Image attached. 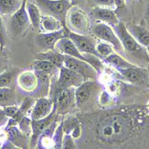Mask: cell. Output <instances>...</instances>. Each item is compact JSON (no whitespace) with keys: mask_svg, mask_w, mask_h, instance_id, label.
<instances>
[{"mask_svg":"<svg viewBox=\"0 0 149 149\" xmlns=\"http://www.w3.org/2000/svg\"><path fill=\"white\" fill-rule=\"evenodd\" d=\"M58 114L56 112V108L54 105V109L52 112L43 119L40 120H31V139H30V146L31 147H37V144L39 138L47 127L58 118Z\"/></svg>","mask_w":149,"mask_h":149,"instance_id":"8fae6325","label":"cell"},{"mask_svg":"<svg viewBox=\"0 0 149 149\" xmlns=\"http://www.w3.org/2000/svg\"><path fill=\"white\" fill-rule=\"evenodd\" d=\"M84 81H86V79L80 74L63 66L58 69V74L56 81V84L58 88H76L79 86Z\"/></svg>","mask_w":149,"mask_h":149,"instance_id":"7c38bea8","label":"cell"},{"mask_svg":"<svg viewBox=\"0 0 149 149\" xmlns=\"http://www.w3.org/2000/svg\"><path fill=\"white\" fill-rule=\"evenodd\" d=\"M136 40L143 47L146 48L149 44V29L142 25L132 24L127 27Z\"/></svg>","mask_w":149,"mask_h":149,"instance_id":"d4e9b609","label":"cell"},{"mask_svg":"<svg viewBox=\"0 0 149 149\" xmlns=\"http://www.w3.org/2000/svg\"><path fill=\"white\" fill-rule=\"evenodd\" d=\"M44 15L56 17L66 26V18L69 8L73 6L71 0H33Z\"/></svg>","mask_w":149,"mask_h":149,"instance_id":"3957f363","label":"cell"},{"mask_svg":"<svg viewBox=\"0 0 149 149\" xmlns=\"http://www.w3.org/2000/svg\"><path fill=\"white\" fill-rule=\"evenodd\" d=\"M2 50H3V49H2L1 48H0V51H2Z\"/></svg>","mask_w":149,"mask_h":149,"instance_id":"f6af8a7d","label":"cell"},{"mask_svg":"<svg viewBox=\"0 0 149 149\" xmlns=\"http://www.w3.org/2000/svg\"><path fill=\"white\" fill-rule=\"evenodd\" d=\"M15 146L9 140L8 133L6 129L0 127V148H15Z\"/></svg>","mask_w":149,"mask_h":149,"instance_id":"d6a6232c","label":"cell"},{"mask_svg":"<svg viewBox=\"0 0 149 149\" xmlns=\"http://www.w3.org/2000/svg\"><path fill=\"white\" fill-rule=\"evenodd\" d=\"M68 36L74 42V44L76 45L77 49L82 54H93L100 57L96 50L97 40L94 38V36L93 37L88 34H78L69 30Z\"/></svg>","mask_w":149,"mask_h":149,"instance_id":"30bf717a","label":"cell"},{"mask_svg":"<svg viewBox=\"0 0 149 149\" xmlns=\"http://www.w3.org/2000/svg\"><path fill=\"white\" fill-rule=\"evenodd\" d=\"M54 49L63 55H68V56L80 58L82 60L86 61V58H84V55L77 49L76 45L74 44V42L70 40L68 36L59 39L56 42Z\"/></svg>","mask_w":149,"mask_h":149,"instance_id":"e0dca14e","label":"cell"},{"mask_svg":"<svg viewBox=\"0 0 149 149\" xmlns=\"http://www.w3.org/2000/svg\"><path fill=\"white\" fill-rule=\"evenodd\" d=\"M6 45V28L2 20V15H0V48L2 49Z\"/></svg>","mask_w":149,"mask_h":149,"instance_id":"74e56055","label":"cell"},{"mask_svg":"<svg viewBox=\"0 0 149 149\" xmlns=\"http://www.w3.org/2000/svg\"><path fill=\"white\" fill-rule=\"evenodd\" d=\"M91 14L93 18L97 19L102 23L107 24L111 27H114L120 22L118 16H117L116 13L114 12V10L111 8L96 6L94 9L92 10Z\"/></svg>","mask_w":149,"mask_h":149,"instance_id":"ac0fdd59","label":"cell"},{"mask_svg":"<svg viewBox=\"0 0 149 149\" xmlns=\"http://www.w3.org/2000/svg\"><path fill=\"white\" fill-rule=\"evenodd\" d=\"M147 70H148V74H149V64H148V67H147Z\"/></svg>","mask_w":149,"mask_h":149,"instance_id":"ee69618b","label":"cell"},{"mask_svg":"<svg viewBox=\"0 0 149 149\" xmlns=\"http://www.w3.org/2000/svg\"><path fill=\"white\" fill-rule=\"evenodd\" d=\"M91 1L100 7H106V8H111V9L116 8L114 0H91Z\"/></svg>","mask_w":149,"mask_h":149,"instance_id":"8d00e7d4","label":"cell"},{"mask_svg":"<svg viewBox=\"0 0 149 149\" xmlns=\"http://www.w3.org/2000/svg\"><path fill=\"white\" fill-rule=\"evenodd\" d=\"M113 29L121 41L125 54L133 57L134 59L149 64V55L146 48L143 47L136 40L123 22L120 21Z\"/></svg>","mask_w":149,"mask_h":149,"instance_id":"7a4b0ae2","label":"cell"},{"mask_svg":"<svg viewBox=\"0 0 149 149\" xmlns=\"http://www.w3.org/2000/svg\"><path fill=\"white\" fill-rule=\"evenodd\" d=\"M96 50L98 52V54L100 55V57L102 58L108 57L109 55L114 53V48L111 44L108 43L106 41H97V45H96Z\"/></svg>","mask_w":149,"mask_h":149,"instance_id":"1f68e13d","label":"cell"},{"mask_svg":"<svg viewBox=\"0 0 149 149\" xmlns=\"http://www.w3.org/2000/svg\"><path fill=\"white\" fill-rule=\"evenodd\" d=\"M18 108H19L18 104H12V105H7L5 106V107H2V110L6 114V116L8 117V119H10L16 113Z\"/></svg>","mask_w":149,"mask_h":149,"instance_id":"d590c367","label":"cell"},{"mask_svg":"<svg viewBox=\"0 0 149 149\" xmlns=\"http://www.w3.org/2000/svg\"><path fill=\"white\" fill-rule=\"evenodd\" d=\"M24 0H0V15H12L21 7Z\"/></svg>","mask_w":149,"mask_h":149,"instance_id":"4316f807","label":"cell"},{"mask_svg":"<svg viewBox=\"0 0 149 149\" xmlns=\"http://www.w3.org/2000/svg\"><path fill=\"white\" fill-rule=\"evenodd\" d=\"M26 11L30 19L31 25L33 26L34 30H37L40 31V19H41L42 14L33 0V1L26 0Z\"/></svg>","mask_w":149,"mask_h":149,"instance_id":"cb8c5ba5","label":"cell"},{"mask_svg":"<svg viewBox=\"0 0 149 149\" xmlns=\"http://www.w3.org/2000/svg\"><path fill=\"white\" fill-rule=\"evenodd\" d=\"M103 62L108 64L110 67L117 70V72L136 66V64L127 60L124 57H122V55L119 54V53H115V52L109 55L108 57L104 58Z\"/></svg>","mask_w":149,"mask_h":149,"instance_id":"7402d4cb","label":"cell"},{"mask_svg":"<svg viewBox=\"0 0 149 149\" xmlns=\"http://www.w3.org/2000/svg\"><path fill=\"white\" fill-rule=\"evenodd\" d=\"M146 50H147V53H148V55H149V44H148L147 47H146Z\"/></svg>","mask_w":149,"mask_h":149,"instance_id":"7bdbcfd3","label":"cell"},{"mask_svg":"<svg viewBox=\"0 0 149 149\" xmlns=\"http://www.w3.org/2000/svg\"><path fill=\"white\" fill-rule=\"evenodd\" d=\"M31 68L35 72H41V73H49L52 74H55L56 72H58V68H57L52 63L42 60V59H36L33 64H31Z\"/></svg>","mask_w":149,"mask_h":149,"instance_id":"f1b7e54d","label":"cell"},{"mask_svg":"<svg viewBox=\"0 0 149 149\" xmlns=\"http://www.w3.org/2000/svg\"><path fill=\"white\" fill-rule=\"evenodd\" d=\"M66 27L78 34H89L92 29L90 19L86 13L76 6H72L68 11Z\"/></svg>","mask_w":149,"mask_h":149,"instance_id":"277c9868","label":"cell"},{"mask_svg":"<svg viewBox=\"0 0 149 149\" xmlns=\"http://www.w3.org/2000/svg\"><path fill=\"white\" fill-rule=\"evenodd\" d=\"M146 21L149 24V3H148V5L146 6Z\"/></svg>","mask_w":149,"mask_h":149,"instance_id":"60d3db41","label":"cell"},{"mask_svg":"<svg viewBox=\"0 0 149 149\" xmlns=\"http://www.w3.org/2000/svg\"><path fill=\"white\" fill-rule=\"evenodd\" d=\"M16 69H7L0 74V88L8 87L12 84L14 77L16 76Z\"/></svg>","mask_w":149,"mask_h":149,"instance_id":"4dcf8cb0","label":"cell"},{"mask_svg":"<svg viewBox=\"0 0 149 149\" xmlns=\"http://www.w3.org/2000/svg\"><path fill=\"white\" fill-rule=\"evenodd\" d=\"M63 57H64V66L67 67L68 68L80 74L86 80L97 79L98 73L88 62L68 55H63Z\"/></svg>","mask_w":149,"mask_h":149,"instance_id":"9c48e42d","label":"cell"},{"mask_svg":"<svg viewBox=\"0 0 149 149\" xmlns=\"http://www.w3.org/2000/svg\"><path fill=\"white\" fill-rule=\"evenodd\" d=\"M74 138L69 134H64L61 148H77Z\"/></svg>","mask_w":149,"mask_h":149,"instance_id":"836d02e7","label":"cell"},{"mask_svg":"<svg viewBox=\"0 0 149 149\" xmlns=\"http://www.w3.org/2000/svg\"><path fill=\"white\" fill-rule=\"evenodd\" d=\"M118 74L129 83L140 84V86H149V74L147 68L136 65L130 68L120 70L118 71Z\"/></svg>","mask_w":149,"mask_h":149,"instance_id":"4fadbf2b","label":"cell"},{"mask_svg":"<svg viewBox=\"0 0 149 149\" xmlns=\"http://www.w3.org/2000/svg\"><path fill=\"white\" fill-rule=\"evenodd\" d=\"M102 86L95 80H86L79 86L74 88L76 101L77 108H82L86 103H87L95 94L102 91Z\"/></svg>","mask_w":149,"mask_h":149,"instance_id":"ba28073f","label":"cell"},{"mask_svg":"<svg viewBox=\"0 0 149 149\" xmlns=\"http://www.w3.org/2000/svg\"><path fill=\"white\" fill-rule=\"evenodd\" d=\"M68 35V29L64 27L63 29L53 31V33H40L36 37V41L38 45L43 49V51L48 49H54L56 42Z\"/></svg>","mask_w":149,"mask_h":149,"instance_id":"2e32d148","label":"cell"},{"mask_svg":"<svg viewBox=\"0 0 149 149\" xmlns=\"http://www.w3.org/2000/svg\"><path fill=\"white\" fill-rule=\"evenodd\" d=\"M8 117L6 116V114L4 113L2 108L0 109V127H6L7 122H8Z\"/></svg>","mask_w":149,"mask_h":149,"instance_id":"f35d334b","label":"cell"},{"mask_svg":"<svg viewBox=\"0 0 149 149\" xmlns=\"http://www.w3.org/2000/svg\"><path fill=\"white\" fill-rule=\"evenodd\" d=\"M34 103V100L33 98L27 97L24 99V101L19 106V108L16 111V113L8 120V122L6 127H11V126H17L18 123L22 120L24 117L29 113L30 110L33 107Z\"/></svg>","mask_w":149,"mask_h":149,"instance_id":"ffe728a7","label":"cell"},{"mask_svg":"<svg viewBox=\"0 0 149 149\" xmlns=\"http://www.w3.org/2000/svg\"><path fill=\"white\" fill-rule=\"evenodd\" d=\"M112 97L110 93H108L106 90L102 89V91L100 92V95H99V102L101 105H108L111 102Z\"/></svg>","mask_w":149,"mask_h":149,"instance_id":"e575fe53","label":"cell"},{"mask_svg":"<svg viewBox=\"0 0 149 149\" xmlns=\"http://www.w3.org/2000/svg\"><path fill=\"white\" fill-rule=\"evenodd\" d=\"M31 25L30 19L26 11V0H24L23 4L17 11L10 15L8 23V31L11 36L15 39L22 37Z\"/></svg>","mask_w":149,"mask_h":149,"instance_id":"8992f818","label":"cell"},{"mask_svg":"<svg viewBox=\"0 0 149 149\" xmlns=\"http://www.w3.org/2000/svg\"><path fill=\"white\" fill-rule=\"evenodd\" d=\"M91 31H92L93 35L96 39L108 42V43H110L113 46V48L116 51L119 52V54L125 55L121 41H120L119 36L117 35L113 27H111V25H109L107 24L99 22L94 26L92 27Z\"/></svg>","mask_w":149,"mask_h":149,"instance_id":"52a82bcc","label":"cell"},{"mask_svg":"<svg viewBox=\"0 0 149 149\" xmlns=\"http://www.w3.org/2000/svg\"><path fill=\"white\" fill-rule=\"evenodd\" d=\"M86 147H149V111L141 105L80 115Z\"/></svg>","mask_w":149,"mask_h":149,"instance_id":"6da1fadb","label":"cell"},{"mask_svg":"<svg viewBox=\"0 0 149 149\" xmlns=\"http://www.w3.org/2000/svg\"><path fill=\"white\" fill-rule=\"evenodd\" d=\"M54 109V100L46 96H42L34 101L33 107L29 111L31 120L43 119L49 115Z\"/></svg>","mask_w":149,"mask_h":149,"instance_id":"5bb4252c","label":"cell"},{"mask_svg":"<svg viewBox=\"0 0 149 149\" xmlns=\"http://www.w3.org/2000/svg\"><path fill=\"white\" fill-rule=\"evenodd\" d=\"M84 58H86V61L88 62L90 65L96 70V72L98 73V74H102L104 70V63L102 58H101L100 57L93 55V54H83Z\"/></svg>","mask_w":149,"mask_h":149,"instance_id":"f546056e","label":"cell"},{"mask_svg":"<svg viewBox=\"0 0 149 149\" xmlns=\"http://www.w3.org/2000/svg\"><path fill=\"white\" fill-rule=\"evenodd\" d=\"M54 105L56 108V112L58 115L64 116L74 112L77 110V105L76 101L74 88H58L55 93Z\"/></svg>","mask_w":149,"mask_h":149,"instance_id":"5b68a950","label":"cell"},{"mask_svg":"<svg viewBox=\"0 0 149 149\" xmlns=\"http://www.w3.org/2000/svg\"><path fill=\"white\" fill-rule=\"evenodd\" d=\"M18 86L24 93L33 94L39 88V78L34 70H25L17 76Z\"/></svg>","mask_w":149,"mask_h":149,"instance_id":"9a60e30c","label":"cell"},{"mask_svg":"<svg viewBox=\"0 0 149 149\" xmlns=\"http://www.w3.org/2000/svg\"><path fill=\"white\" fill-rule=\"evenodd\" d=\"M146 109L149 111V101H148V102H147V103L146 104Z\"/></svg>","mask_w":149,"mask_h":149,"instance_id":"b9f144b4","label":"cell"},{"mask_svg":"<svg viewBox=\"0 0 149 149\" xmlns=\"http://www.w3.org/2000/svg\"><path fill=\"white\" fill-rule=\"evenodd\" d=\"M64 27L66 26L56 17L42 15L40 24V33H53L63 29Z\"/></svg>","mask_w":149,"mask_h":149,"instance_id":"603a6c76","label":"cell"},{"mask_svg":"<svg viewBox=\"0 0 149 149\" xmlns=\"http://www.w3.org/2000/svg\"><path fill=\"white\" fill-rule=\"evenodd\" d=\"M12 104H18L15 92L9 87L0 88V106L5 107V106Z\"/></svg>","mask_w":149,"mask_h":149,"instance_id":"83f0119b","label":"cell"},{"mask_svg":"<svg viewBox=\"0 0 149 149\" xmlns=\"http://www.w3.org/2000/svg\"><path fill=\"white\" fill-rule=\"evenodd\" d=\"M6 130L9 136V140L12 142V144L18 148H25L28 146L26 145L27 137L28 135L24 134L22 130H21L18 126H11V127H5Z\"/></svg>","mask_w":149,"mask_h":149,"instance_id":"44dd1931","label":"cell"},{"mask_svg":"<svg viewBox=\"0 0 149 149\" xmlns=\"http://www.w3.org/2000/svg\"><path fill=\"white\" fill-rule=\"evenodd\" d=\"M64 134L71 135L74 140H78L82 136V123L77 116L68 115L66 119L63 117Z\"/></svg>","mask_w":149,"mask_h":149,"instance_id":"d6986e66","label":"cell"},{"mask_svg":"<svg viewBox=\"0 0 149 149\" xmlns=\"http://www.w3.org/2000/svg\"><path fill=\"white\" fill-rule=\"evenodd\" d=\"M35 58H36V59L47 60V61L52 63L53 65H55L58 68L64 66L63 54L58 52L55 49H48V50H45V51L37 53Z\"/></svg>","mask_w":149,"mask_h":149,"instance_id":"484cf974","label":"cell"},{"mask_svg":"<svg viewBox=\"0 0 149 149\" xmlns=\"http://www.w3.org/2000/svg\"><path fill=\"white\" fill-rule=\"evenodd\" d=\"M116 8H122L125 6V0H114Z\"/></svg>","mask_w":149,"mask_h":149,"instance_id":"ab89813d","label":"cell"}]
</instances>
